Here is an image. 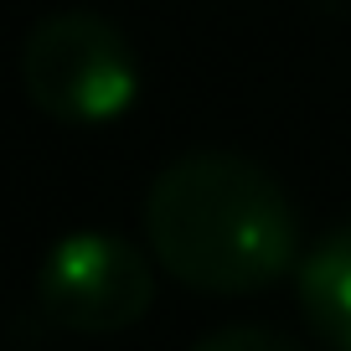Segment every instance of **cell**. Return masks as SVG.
I'll list each match as a JSON object with an SVG mask.
<instances>
[{
  "label": "cell",
  "instance_id": "6da1fadb",
  "mask_svg": "<svg viewBox=\"0 0 351 351\" xmlns=\"http://www.w3.org/2000/svg\"><path fill=\"white\" fill-rule=\"evenodd\" d=\"M145 238L171 279L197 295H258L300 258L285 186L238 150L176 155L145 191Z\"/></svg>",
  "mask_w": 351,
  "mask_h": 351
},
{
  "label": "cell",
  "instance_id": "7a4b0ae2",
  "mask_svg": "<svg viewBox=\"0 0 351 351\" xmlns=\"http://www.w3.org/2000/svg\"><path fill=\"white\" fill-rule=\"evenodd\" d=\"M21 88L57 124H114L140 99V62L130 36L93 11H57L21 42Z\"/></svg>",
  "mask_w": 351,
  "mask_h": 351
},
{
  "label": "cell",
  "instance_id": "3957f363",
  "mask_svg": "<svg viewBox=\"0 0 351 351\" xmlns=\"http://www.w3.org/2000/svg\"><path fill=\"white\" fill-rule=\"evenodd\" d=\"M36 305L52 326L77 336L130 330L155 305V269L119 232H67L36 269Z\"/></svg>",
  "mask_w": 351,
  "mask_h": 351
},
{
  "label": "cell",
  "instance_id": "277c9868",
  "mask_svg": "<svg viewBox=\"0 0 351 351\" xmlns=\"http://www.w3.org/2000/svg\"><path fill=\"white\" fill-rule=\"evenodd\" d=\"M300 315L330 351H351V217H341L300 258Z\"/></svg>",
  "mask_w": 351,
  "mask_h": 351
},
{
  "label": "cell",
  "instance_id": "5b68a950",
  "mask_svg": "<svg viewBox=\"0 0 351 351\" xmlns=\"http://www.w3.org/2000/svg\"><path fill=\"white\" fill-rule=\"evenodd\" d=\"M191 351H300V346L269 326H222L212 336H202Z\"/></svg>",
  "mask_w": 351,
  "mask_h": 351
}]
</instances>
